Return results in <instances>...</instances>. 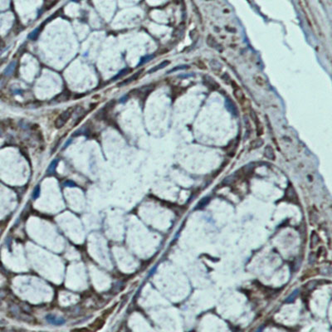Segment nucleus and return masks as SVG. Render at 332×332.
<instances>
[{"instance_id": "7ed1b4c3", "label": "nucleus", "mask_w": 332, "mask_h": 332, "mask_svg": "<svg viewBox=\"0 0 332 332\" xmlns=\"http://www.w3.org/2000/svg\"><path fill=\"white\" fill-rule=\"evenodd\" d=\"M250 115H251V118L253 120L255 125H256V131H257V135L258 136H261L262 135H263L264 132V127H263V123L259 120L257 114L255 113V111L253 110H250Z\"/></svg>"}, {"instance_id": "423d86ee", "label": "nucleus", "mask_w": 332, "mask_h": 332, "mask_svg": "<svg viewBox=\"0 0 332 332\" xmlns=\"http://www.w3.org/2000/svg\"><path fill=\"white\" fill-rule=\"evenodd\" d=\"M264 155L270 160H276V154L274 151V149L271 145H267L264 150Z\"/></svg>"}, {"instance_id": "39448f33", "label": "nucleus", "mask_w": 332, "mask_h": 332, "mask_svg": "<svg viewBox=\"0 0 332 332\" xmlns=\"http://www.w3.org/2000/svg\"><path fill=\"white\" fill-rule=\"evenodd\" d=\"M141 72H143V70H140V71H139L138 72H136V73H135L134 75H132V76H131L130 77L127 78L126 80H124V81H122L121 82L118 83V87H124V86L128 85V84H130V82H134V81H135V80H137V79L139 78V77L140 76Z\"/></svg>"}, {"instance_id": "4468645a", "label": "nucleus", "mask_w": 332, "mask_h": 332, "mask_svg": "<svg viewBox=\"0 0 332 332\" xmlns=\"http://www.w3.org/2000/svg\"><path fill=\"white\" fill-rule=\"evenodd\" d=\"M170 64V62L169 61H165V62H161L160 64H159L158 66H156V67H155L154 68H152V69H150L149 72H148V73H152V72H156V71H158V70L160 69H162V68H164V67H165L167 65Z\"/></svg>"}, {"instance_id": "393cba45", "label": "nucleus", "mask_w": 332, "mask_h": 332, "mask_svg": "<svg viewBox=\"0 0 332 332\" xmlns=\"http://www.w3.org/2000/svg\"><path fill=\"white\" fill-rule=\"evenodd\" d=\"M308 261H309V263L311 265V264H313L314 263H315V261H316V255H315V253H311L309 255V258H308Z\"/></svg>"}, {"instance_id": "6ab92c4d", "label": "nucleus", "mask_w": 332, "mask_h": 332, "mask_svg": "<svg viewBox=\"0 0 332 332\" xmlns=\"http://www.w3.org/2000/svg\"><path fill=\"white\" fill-rule=\"evenodd\" d=\"M40 191H41L40 186L37 185V187L34 189V190H33V193H32V198H34V199H36V198H38L39 195H40Z\"/></svg>"}, {"instance_id": "b1692460", "label": "nucleus", "mask_w": 332, "mask_h": 332, "mask_svg": "<svg viewBox=\"0 0 332 332\" xmlns=\"http://www.w3.org/2000/svg\"><path fill=\"white\" fill-rule=\"evenodd\" d=\"M63 185L66 186V187H75V186H76V184L74 183L73 181L67 180V181H66V182L63 183Z\"/></svg>"}, {"instance_id": "cd10ccee", "label": "nucleus", "mask_w": 332, "mask_h": 332, "mask_svg": "<svg viewBox=\"0 0 332 332\" xmlns=\"http://www.w3.org/2000/svg\"><path fill=\"white\" fill-rule=\"evenodd\" d=\"M263 327H261V328H259V329H258V330H257V331H256V332H263Z\"/></svg>"}, {"instance_id": "f257e3e1", "label": "nucleus", "mask_w": 332, "mask_h": 332, "mask_svg": "<svg viewBox=\"0 0 332 332\" xmlns=\"http://www.w3.org/2000/svg\"><path fill=\"white\" fill-rule=\"evenodd\" d=\"M233 95H234V97L236 98V100L241 105L243 111H244L245 113L246 112L248 113L251 110L250 109V104H249L248 99L246 97L243 91L241 89L239 86H237L236 87L233 88Z\"/></svg>"}, {"instance_id": "2eb2a0df", "label": "nucleus", "mask_w": 332, "mask_h": 332, "mask_svg": "<svg viewBox=\"0 0 332 332\" xmlns=\"http://www.w3.org/2000/svg\"><path fill=\"white\" fill-rule=\"evenodd\" d=\"M299 294V290H295L291 294H290L287 298L286 299V303H291L296 300V298L297 297V296Z\"/></svg>"}, {"instance_id": "c85d7f7f", "label": "nucleus", "mask_w": 332, "mask_h": 332, "mask_svg": "<svg viewBox=\"0 0 332 332\" xmlns=\"http://www.w3.org/2000/svg\"><path fill=\"white\" fill-rule=\"evenodd\" d=\"M0 135H1V131H0Z\"/></svg>"}, {"instance_id": "f8f14e48", "label": "nucleus", "mask_w": 332, "mask_h": 332, "mask_svg": "<svg viewBox=\"0 0 332 332\" xmlns=\"http://www.w3.org/2000/svg\"><path fill=\"white\" fill-rule=\"evenodd\" d=\"M207 43L210 47H213V48H217V47L218 46V43L216 41L215 37H213L212 35H210V34L207 37Z\"/></svg>"}, {"instance_id": "9d476101", "label": "nucleus", "mask_w": 332, "mask_h": 332, "mask_svg": "<svg viewBox=\"0 0 332 332\" xmlns=\"http://www.w3.org/2000/svg\"><path fill=\"white\" fill-rule=\"evenodd\" d=\"M254 81H255L256 84L258 86H259L260 87H265L266 85H267L265 78L263 77L262 75H260V74H256L254 76Z\"/></svg>"}, {"instance_id": "f03ea898", "label": "nucleus", "mask_w": 332, "mask_h": 332, "mask_svg": "<svg viewBox=\"0 0 332 332\" xmlns=\"http://www.w3.org/2000/svg\"><path fill=\"white\" fill-rule=\"evenodd\" d=\"M73 113V109L72 108H69L67 109V111H63L62 114H61L55 120V127L57 129H61L64 126L66 123L68 121V120L70 119V117L72 116Z\"/></svg>"}, {"instance_id": "c756f323", "label": "nucleus", "mask_w": 332, "mask_h": 332, "mask_svg": "<svg viewBox=\"0 0 332 332\" xmlns=\"http://www.w3.org/2000/svg\"><path fill=\"white\" fill-rule=\"evenodd\" d=\"M0 303H1V302H0Z\"/></svg>"}, {"instance_id": "4be33fe9", "label": "nucleus", "mask_w": 332, "mask_h": 332, "mask_svg": "<svg viewBox=\"0 0 332 332\" xmlns=\"http://www.w3.org/2000/svg\"><path fill=\"white\" fill-rule=\"evenodd\" d=\"M321 272L323 275H331V268H323L321 270Z\"/></svg>"}, {"instance_id": "5701e85b", "label": "nucleus", "mask_w": 332, "mask_h": 332, "mask_svg": "<svg viewBox=\"0 0 332 332\" xmlns=\"http://www.w3.org/2000/svg\"><path fill=\"white\" fill-rule=\"evenodd\" d=\"M194 12L196 13V14H197V16L198 17V19H199V20H200V22H202V19H203V18H202V15H201V14H200V11L198 10V9L197 8V6H196V5H194Z\"/></svg>"}, {"instance_id": "20e7f679", "label": "nucleus", "mask_w": 332, "mask_h": 332, "mask_svg": "<svg viewBox=\"0 0 332 332\" xmlns=\"http://www.w3.org/2000/svg\"><path fill=\"white\" fill-rule=\"evenodd\" d=\"M46 320L48 323L55 325V326H61V325H63L65 323V320L62 317H57L56 316L51 315V314L47 316Z\"/></svg>"}, {"instance_id": "f3484780", "label": "nucleus", "mask_w": 332, "mask_h": 332, "mask_svg": "<svg viewBox=\"0 0 332 332\" xmlns=\"http://www.w3.org/2000/svg\"><path fill=\"white\" fill-rule=\"evenodd\" d=\"M208 200H209V198H203L199 203H198V205L196 206V209H198V208H202L203 207H204L206 204H207L208 203Z\"/></svg>"}, {"instance_id": "1a4fd4ad", "label": "nucleus", "mask_w": 332, "mask_h": 332, "mask_svg": "<svg viewBox=\"0 0 332 332\" xmlns=\"http://www.w3.org/2000/svg\"><path fill=\"white\" fill-rule=\"evenodd\" d=\"M16 65H17L16 61L11 62L9 63V65L6 67V69H5L4 72V76H6V77H9V76H11L12 74L14 73V70H15V67H16Z\"/></svg>"}, {"instance_id": "6e6552de", "label": "nucleus", "mask_w": 332, "mask_h": 332, "mask_svg": "<svg viewBox=\"0 0 332 332\" xmlns=\"http://www.w3.org/2000/svg\"><path fill=\"white\" fill-rule=\"evenodd\" d=\"M264 145V141H263V139L258 138L256 140H253L250 145H249V150H256V149H258L261 148Z\"/></svg>"}, {"instance_id": "dca6fc26", "label": "nucleus", "mask_w": 332, "mask_h": 332, "mask_svg": "<svg viewBox=\"0 0 332 332\" xmlns=\"http://www.w3.org/2000/svg\"><path fill=\"white\" fill-rule=\"evenodd\" d=\"M40 32H41V28H36V29H34L32 32L29 33L28 38L31 39V40H35V39L38 37V35H39Z\"/></svg>"}, {"instance_id": "9b49d317", "label": "nucleus", "mask_w": 332, "mask_h": 332, "mask_svg": "<svg viewBox=\"0 0 332 332\" xmlns=\"http://www.w3.org/2000/svg\"><path fill=\"white\" fill-rule=\"evenodd\" d=\"M58 163H59V160H58V159L53 160L51 162V164L49 165V166H48L47 170V173L49 174V175H50V174H53V173L55 172L56 168H57V166L58 165Z\"/></svg>"}, {"instance_id": "bb28decb", "label": "nucleus", "mask_w": 332, "mask_h": 332, "mask_svg": "<svg viewBox=\"0 0 332 332\" xmlns=\"http://www.w3.org/2000/svg\"><path fill=\"white\" fill-rule=\"evenodd\" d=\"M126 101H127V96H126V95H125L124 97H121V98L120 99V102H121V103H123V102H125Z\"/></svg>"}, {"instance_id": "0eeeda50", "label": "nucleus", "mask_w": 332, "mask_h": 332, "mask_svg": "<svg viewBox=\"0 0 332 332\" xmlns=\"http://www.w3.org/2000/svg\"><path fill=\"white\" fill-rule=\"evenodd\" d=\"M203 80H204V82H205V85L207 86L208 87V88H211L212 90H217V89H218L219 88V85L215 81H213V79H212L210 77H203Z\"/></svg>"}, {"instance_id": "412c9836", "label": "nucleus", "mask_w": 332, "mask_h": 332, "mask_svg": "<svg viewBox=\"0 0 332 332\" xmlns=\"http://www.w3.org/2000/svg\"><path fill=\"white\" fill-rule=\"evenodd\" d=\"M195 65L198 67L199 69H202V70H207V67H206V65L203 63V62L201 60H198L196 62H195Z\"/></svg>"}, {"instance_id": "ddd939ff", "label": "nucleus", "mask_w": 332, "mask_h": 332, "mask_svg": "<svg viewBox=\"0 0 332 332\" xmlns=\"http://www.w3.org/2000/svg\"><path fill=\"white\" fill-rule=\"evenodd\" d=\"M130 71H131V69H130V68L125 67V68H124L123 70H121V71H120L119 73H117V75H115V77H114L113 78L111 79V82H115V81H116L117 79L120 78L121 77H123V76L126 75L127 73H129Z\"/></svg>"}, {"instance_id": "a211bd4d", "label": "nucleus", "mask_w": 332, "mask_h": 332, "mask_svg": "<svg viewBox=\"0 0 332 332\" xmlns=\"http://www.w3.org/2000/svg\"><path fill=\"white\" fill-rule=\"evenodd\" d=\"M318 236L316 235L315 233L311 235V248H315L317 243H318Z\"/></svg>"}, {"instance_id": "aec40b11", "label": "nucleus", "mask_w": 332, "mask_h": 332, "mask_svg": "<svg viewBox=\"0 0 332 332\" xmlns=\"http://www.w3.org/2000/svg\"><path fill=\"white\" fill-rule=\"evenodd\" d=\"M222 80H223L225 83H227V84H231L232 81H233V80L231 79L230 76H229L228 73H224L223 76H222Z\"/></svg>"}, {"instance_id": "a878e982", "label": "nucleus", "mask_w": 332, "mask_h": 332, "mask_svg": "<svg viewBox=\"0 0 332 332\" xmlns=\"http://www.w3.org/2000/svg\"><path fill=\"white\" fill-rule=\"evenodd\" d=\"M72 141H73V139L72 138H70L67 142H66V144L64 145V146H63V149H66V148H67L68 146H69L72 143Z\"/></svg>"}]
</instances>
